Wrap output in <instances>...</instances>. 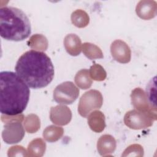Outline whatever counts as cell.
I'll return each instance as SVG.
<instances>
[{"label":"cell","instance_id":"cell-20","mask_svg":"<svg viewBox=\"0 0 157 157\" xmlns=\"http://www.w3.org/2000/svg\"><path fill=\"white\" fill-rule=\"evenodd\" d=\"M82 50L83 54L90 59H101L104 57L101 48L91 43H83L82 45Z\"/></svg>","mask_w":157,"mask_h":157},{"label":"cell","instance_id":"cell-1","mask_svg":"<svg viewBox=\"0 0 157 157\" xmlns=\"http://www.w3.org/2000/svg\"><path fill=\"white\" fill-rule=\"evenodd\" d=\"M16 74L30 88L47 86L54 77V66L50 58L44 52L29 50L17 61Z\"/></svg>","mask_w":157,"mask_h":157},{"label":"cell","instance_id":"cell-15","mask_svg":"<svg viewBox=\"0 0 157 157\" xmlns=\"http://www.w3.org/2000/svg\"><path fill=\"white\" fill-rule=\"evenodd\" d=\"M46 149L45 142L40 138L33 140L28 145V152L30 156H42Z\"/></svg>","mask_w":157,"mask_h":157},{"label":"cell","instance_id":"cell-24","mask_svg":"<svg viewBox=\"0 0 157 157\" xmlns=\"http://www.w3.org/2000/svg\"><path fill=\"white\" fill-rule=\"evenodd\" d=\"M9 156H28L26 154V150L20 145H15L11 147L7 151Z\"/></svg>","mask_w":157,"mask_h":157},{"label":"cell","instance_id":"cell-22","mask_svg":"<svg viewBox=\"0 0 157 157\" xmlns=\"http://www.w3.org/2000/svg\"><path fill=\"white\" fill-rule=\"evenodd\" d=\"M89 72L91 78L96 81L104 80L107 76L106 72L104 68L98 64H94L91 66Z\"/></svg>","mask_w":157,"mask_h":157},{"label":"cell","instance_id":"cell-13","mask_svg":"<svg viewBox=\"0 0 157 157\" xmlns=\"http://www.w3.org/2000/svg\"><path fill=\"white\" fill-rule=\"evenodd\" d=\"M64 46L66 52L72 56L78 55L82 49L81 39L75 34H67L64 37Z\"/></svg>","mask_w":157,"mask_h":157},{"label":"cell","instance_id":"cell-17","mask_svg":"<svg viewBox=\"0 0 157 157\" xmlns=\"http://www.w3.org/2000/svg\"><path fill=\"white\" fill-rule=\"evenodd\" d=\"M64 134L63 128L55 125L47 127L43 132V137L45 140L49 142H54L59 140Z\"/></svg>","mask_w":157,"mask_h":157},{"label":"cell","instance_id":"cell-18","mask_svg":"<svg viewBox=\"0 0 157 157\" xmlns=\"http://www.w3.org/2000/svg\"><path fill=\"white\" fill-rule=\"evenodd\" d=\"M71 18L72 24L78 28H85L90 22L89 15L82 9H77L73 12Z\"/></svg>","mask_w":157,"mask_h":157},{"label":"cell","instance_id":"cell-6","mask_svg":"<svg viewBox=\"0 0 157 157\" xmlns=\"http://www.w3.org/2000/svg\"><path fill=\"white\" fill-rule=\"evenodd\" d=\"M79 96V90L70 81L58 85L53 91V99L58 104H71Z\"/></svg>","mask_w":157,"mask_h":157},{"label":"cell","instance_id":"cell-8","mask_svg":"<svg viewBox=\"0 0 157 157\" xmlns=\"http://www.w3.org/2000/svg\"><path fill=\"white\" fill-rule=\"evenodd\" d=\"M110 52L113 58L120 63H128L131 60V49L128 44L121 40H115L112 43Z\"/></svg>","mask_w":157,"mask_h":157},{"label":"cell","instance_id":"cell-2","mask_svg":"<svg viewBox=\"0 0 157 157\" xmlns=\"http://www.w3.org/2000/svg\"><path fill=\"white\" fill-rule=\"evenodd\" d=\"M0 111L2 114L16 115L26 109L30 95L28 85L11 71L0 73Z\"/></svg>","mask_w":157,"mask_h":157},{"label":"cell","instance_id":"cell-5","mask_svg":"<svg viewBox=\"0 0 157 157\" xmlns=\"http://www.w3.org/2000/svg\"><path fill=\"white\" fill-rule=\"evenodd\" d=\"M102 103L103 98L101 92L96 90H90L85 92L80 99L78 113L83 117H87L91 111L100 109Z\"/></svg>","mask_w":157,"mask_h":157},{"label":"cell","instance_id":"cell-4","mask_svg":"<svg viewBox=\"0 0 157 157\" xmlns=\"http://www.w3.org/2000/svg\"><path fill=\"white\" fill-rule=\"evenodd\" d=\"M156 120V113L132 110L126 113L124 122L126 126L132 129H142L152 126Z\"/></svg>","mask_w":157,"mask_h":157},{"label":"cell","instance_id":"cell-12","mask_svg":"<svg viewBox=\"0 0 157 157\" xmlns=\"http://www.w3.org/2000/svg\"><path fill=\"white\" fill-rule=\"evenodd\" d=\"M117 143L115 138L109 134H104L100 137L97 143V149L101 156L109 155L116 149Z\"/></svg>","mask_w":157,"mask_h":157},{"label":"cell","instance_id":"cell-23","mask_svg":"<svg viewBox=\"0 0 157 157\" xmlns=\"http://www.w3.org/2000/svg\"><path fill=\"white\" fill-rule=\"evenodd\" d=\"M144 150L141 145L139 144H133L129 145L124 151L122 156H143Z\"/></svg>","mask_w":157,"mask_h":157},{"label":"cell","instance_id":"cell-19","mask_svg":"<svg viewBox=\"0 0 157 157\" xmlns=\"http://www.w3.org/2000/svg\"><path fill=\"white\" fill-rule=\"evenodd\" d=\"M27 44L31 48L37 50L45 51L48 48V40L42 34H36L32 36Z\"/></svg>","mask_w":157,"mask_h":157},{"label":"cell","instance_id":"cell-7","mask_svg":"<svg viewBox=\"0 0 157 157\" xmlns=\"http://www.w3.org/2000/svg\"><path fill=\"white\" fill-rule=\"evenodd\" d=\"M21 122V120H14L5 124L2 137L6 144H17L23 139L25 132Z\"/></svg>","mask_w":157,"mask_h":157},{"label":"cell","instance_id":"cell-21","mask_svg":"<svg viewBox=\"0 0 157 157\" xmlns=\"http://www.w3.org/2000/svg\"><path fill=\"white\" fill-rule=\"evenodd\" d=\"M23 124L28 133H35L40 127V121L37 115L30 114L25 118Z\"/></svg>","mask_w":157,"mask_h":157},{"label":"cell","instance_id":"cell-11","mask_svg":"<svg viewBox=\"0 0 157 157\" xmlns=\"http://www.w3.org/2000/svg\"><path fill=\"white\" fill-rule=\"evenodd\" d=\"M157 3L155 1H140L136 6V12L137 15L142 19L150 20L156 15Z\"/></svg>","mask_w":157,"mask_h":157},{"label":"cell","instance_id":"cell-10","mask_svg":"<svg viewBox=\"0 0 157 157\" xmlns=\"http://www.w3.org/2000/svg\"><path fill=\"white\" fill-rule=\"evenodd\" d=\"M50 119L54 124L64 126L72 119V112L69 107L64 105L52 107L50 111Z\"/></svg>","mask_w":157,"mask_h":157},{"label":"cell","instance_id":"cell-3","mask_svg":"<svg viewBox=\"0 0 157 157\" xmlns=\"http://www.w3.org/2000/svg\"><path fill=\"white\" fill-rule=\"evenodd\" d=\"M31 33L29 20L21 10L13 7L0 9V35L7 40L21 41Z\"/></svg>","mask_w":157,"mask_h":157},{"label":"cell","instance_id":"cell-14","mask_svg":"<svg viewBox=\"0 0 157 157\" xmlns=\"http://www.w3.org/2000/svg\"><path fill=\"white\" fill-rule=\"evenodd\" d=\"M88 123L92 131L96 132H102L105 128L104 113L99 110L91 112L88 117Z\"/></svg>","mask_w":157,"mask_h":157},{"label":"cell","instance_id":"cell-9","mask_svg":"<svg viewBox=\"0 0 157 157\" xmlns=\"http://www.w3.org/2000/svg\"><path fill=\"white\" fill-rule=\"evenodd\" d=\"M131 98L132 105L137 110L156 113V109L151 106L147 94L140 88H136L132 91Z\"/></svg>","mask_w":157,"mask_h":157},{"label":"cell","instance_id":"cell-16","mask_svg":"<svg viewBox=\"0 0 157 157\" xmlns=\"http://www.w3.org/2000/svg\"><path fill=\"white\" fill-rule=\"evenodd\" d=\"M75 84L82 90H86L91 87L93 81L87 69H82L77 72L74 78Z\"/></svg>","mask_w":157,"mask_h":157}]
</instances>
